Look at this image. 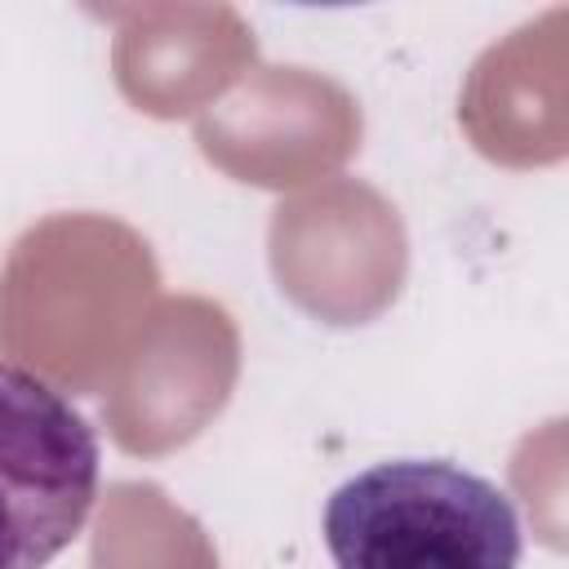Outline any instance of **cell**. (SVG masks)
Returning <instances> with one entry per match:
<instances>
[{"mask_svg":"<svg viewBox=\"0 0 569 569\" xmlns=\"http://www.w3.org/2000/svg\"><path fill=\"white\" fill-rule=\"evenodd\" d=\"M325 547L333 569H516L525 533L493 480L449 458H396L329 493Z\"/></svg>","mask_w":569,"mask_h":569,"instance_id":"1","label":"cell"},{"mask_svg":"<svg viewBox=\"0 0 569 569\" xmlns=\"http://www.w3.org/2000/svg\"><path fill=\"white\" fill-rule=\"evenodd\" d=\"M102 449L40 373L0 360V569H44L84 529Z\"/></svg>","mask_w":569,"mask_h":569,"instance_id":"2","label":"cell"}]
</instances>
